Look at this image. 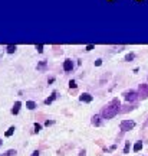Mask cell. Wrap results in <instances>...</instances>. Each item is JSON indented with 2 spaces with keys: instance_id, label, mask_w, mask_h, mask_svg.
<instances>
[{
  "instance_id": "ac0fdd59",
  "label": "cell",
  "mask_w": 148,
  "mask_h": 156,
  "mask_svg": "<svg viewBox=\"0 0 148 156\" xmlns=\"http://www.w3.org/2000/svg\"><path fill=\"white\" fill-rule=\"evenodd\" d=\"M33 127H35V130H33L35 133H39V132L42 130V126H40L39 123H35V126H33Z\"/></svg>"
},
{
  "instance_id": "7a4b0ae2",
  "label": "cell",
  "mask_w": 148,
  "mask_h": 156,
  "mask_svg": "<svg viewBox=\"0 0 148 156\" xmlns=\"http://www.w3.org/2000/svg\"><path fill=\"white\" fill-rule=\"evenodd\" d=\"M135 127V121L134 120H122L121 124H119V129L122 132H129Z\"/></svg>"
},
{
  "instance_id": "52a82bcc",
  "label": "cell",
  "mask_w": 148,
  "mask_h": 156,
  "mask_svg": "<svg viewBox=\"0 0 148 156\" xmlns=\"http://www.w3.org/2000/svg\"><path fill=\"white\" fill-rule=\"evenodd\" d=\"M20 107H22V103L20 101H16L14 104H13V109H12V114H19V111H20Z\"/></svg>"
},
{
  "instance_id": "6da1fadb",
  "label": "cell",
  "mask_w": 148,
  "mask_h": 156,
  "mask_svg": "<svg viewBox=\"0 0 148 156\" xmlns=\"http://www.w3.org/2000/svg\"><path fill=\"white\" fill-rule=\"evenodd\" d=\"M119 111H121V101H119L118 98H112L111 101L104 107V110H102V113H101V117L109 120V118L116 116Z\"/></svg>"
},
{
  "instance_id": "5bb4252c",
  "label": "cell",
  "mask_w": 148,
  "mask_h": 156,
  "mask_svg": "<svg viewBox=\"0 0 148 156\" xmlns=\"http://www.w3.org/2000/svg\"><path fill=\"white\" fill-rule=\"evenodd\" d=\"M135 59V54L134 52H131V54H128L127 56H125V61L127 62H131V61H134Z\"/></svg>"
},
{
  "instance_id": "30bf717a",
  "label": "cell",
  "mask_w": 148,
  "mask_h": 156,
  "mask_svg": "<svg viewBox=\"0 0 148 156\" xmlns=\"http://www.w3.org/2000/svg\"><path fill=\"white\" fill-rule=\"evenodd\" d=\"M46 67H47V62H46V61H40V62L37 64V71H45Z\"/></svg>"
},
{
  "instance_id": "d4e9b609",
  "label": "cell",
  "mask_w": 148,
  "mask_h": 156,
  "mask_svg": "<svg viewBox=\"0 0 148 156\" xmlns=\"http://www.w3.org/2000/svg\"><path fill=\"white\" fill-rule=\"evenodd\" d=\"M47 82H49V84H52V82H55V78L52 77V78H49V79H47Z\"/></svg>"
},
{
  "instance_id": "d6986e66",
  "label": "cell",
  "mask_w": 148,
  "mask_h": 156,
  "mask_svg": "<svg viewBox=\"0 0 148 156\" xmlns=\"http://www.w3.org/2000/svg\"><path fill=\"white\" fill-rule=\"evenodd\" d=\"M76 87H78L76 81H75V79H71V81H69V88H76Z\"/></svg>"
},
{
  "instance_id": "7c38bea8",
  "label": "cell",
  "mask_w": 148,
  "mask_h": 156,
  "mask_svg": "<svg viewBox=\"0 0 148 156\" xmlns=\"http://www.w3.org/2000/svg\"><path fill=\"white\" fill-rule=\"evenodd\" d=\"M16 49H17V46H16V45H7V48H6L7 54H14V52H16Z\"/></svg>"
},
{
  "instance_id": "2e32d148",
  "label": "cell",
  "mask_w": 148,
  "mask_h": 156,
  "mask_svg": "<svg viewBox=\"0 0 148 156\" xmlns=\"http://www.w3.org/2000/svg\"><path fill=\"white\" fill-rule=\"evenodd\" d=\"M16 153H17V152H16L14 149H9L7 152H4L1 156H16Z\"/></svg>"
},
{
  "instance_id": "ffe728a7",
  "label": "cell",
  "mask_w": 148,
  "mask_h": 156,
  "mask_svg": "<svg viewBox=\"0 0 148 156\" xmlns=\"http://www.w3.org/2000/svg\"><path fill=\"white\" fill-rule=\"evenodd\" d=\"M35 48H36V51L39 52V54H42V52H43V45H40V43H39V45H35Z\"/></svg>"
},
{
  "instance_id": "484cf974",
  "label": "cell",
  "mask_w": 148,
  "mask_h": 156,
  "mask_svg": "<svg viewBox=\"0 0 148 156\" xmlns=\"http://www.w3.org/2000/svg\"><path fill=\"white\" fill-rule=\"evenodd\" d=\"M86 155V152H85V150H81V152H79V156H85Z\"/></svg>"
},
{
  "instance_id": "e0dca14e",
  "label": "cell",
  "mask_w": 148,
  "mask_h": 156,
  "mask_svg": "<svg viewBox=\"0 0 148 156\" xmlns=\"http://www.w3.org/2000/svg\"><path fill=\"white\" fill-rule=\"evenodd\" d=\"M131 149V143L129 142H125V148H124V153H128Z\"/></svg>"
},
{
  "instance_id": "9a60e30c",
  "label": "cell",
  "mask_w": 148,
  "mask_h": 156,
  "mask_svg": "<svg viewBox=\"0 0 148 156\" xmlns=\"http://www.w3.org/2000/svg\"><path fill=\"white\" fill-rule=\"evenodd\" d=\"M141 149H142V142H137L134 145V152H140Z\"/></svg>"
},
{
  "instance_id": "8992f818",
  "label": "cell",
  "mask_w": 148,
  "mask_h": 156,
  "mask_svg": "<svg viewBox=\"0 0 148 156\" xmlns=\"http://www.w3.org/2000/svg\"><path fill=\"white\" fill-rule=\"evenodd\" d=\"M79 100H81L82 103H91V101L94 100V97H92L89 93H82V94L79 95Z\"/></svg>"
},
{
  "instance_id": "4316f807",
  "label": "cell",
  "mask_w": 148,
  "mask_h": 156,
  "mask_svg": "<svg viewBox=\"0 0 148 156\" xmlns=\"http://www.w3.org/2000/svg\"><path fill=\"white\" fill-rule=\"evenodd\" d=\"M32 156H39V150H35V152L32 153Z\"/></svg>"
},
{
  "instance_id": "3957f363",
  "label": "cell",
  "mask_w": 148,
  "mask_h": 156,
  "mask_svg": "<svg viewBox=\"0 0 148 156\" xmlns=\"http://www.w3.org/2000/svg\"><path fill=\"white\" fill-rule=\"evenodd\" d=\"M124 98H125L127 101H135V100L138 98V93L134 91V90L125 91V93H124Z\"/></svg>"
},
{
  "instance_id": "cb8c5ba5",
  "label": "cell",
  "mask_w": 148,
  "mask_h": 156,
  "mask_svg": "<svg viewBox=\"0 0 148 156\" xmlns=\"http://www.w3.org/2000/svg\"><path fill=\"white\" fill-rule=\"evenodd\" d=\"M94 49V45H86V51H92Z\"/></svg>"
},
{
  "instance_id": "7402d4cb",
  "label": "cell",
  "mask_w": 148,
  "mask_h": 156,
  "mask_svg": "<svg viewBox=\"0 0 148 156\" xmlns=\"http://www.w3.org/2000/svg\"><path fill=\"white\" fill-rule=\"evenodd\" d=\"M53 123H55L53 120H46V121H45V126H47V127H49V126H52Z\"/></svg>"
},
{
  "instance_id": "44dd1931",
  "label": "cell",
  "mask_w": 148,
  "mask_h": 156,
  "mask_svg": "<svg viewBox=\"0 0 148 156\" xmlns=\"http://www.w3.org/2000/svg\"><path fill=\"white\" fill-rule=\"evenodd\" d=\"M102 65V59L101 58H98L96 61H95V67H101Z\"/></svg>"
},
{
  "instance_id": "ba28073f",
  "label": "cell",
  "mask_w": 148,
  "mask_h": 156,
  "mask_svg": "<svg viewBox=\"0 0 148 156\" xmlns=\"http://www.w3.org/2000/svg\"><path fill=\"white\" fill-rule=\"evenodd\" d=\"M56 97H58V93H56V91H53V93L50 94V97L45 100V104H46V106H49V104H50L53 100H56Z\"/></svg>"
},
{
  "instance_id": "603a6c76",
  "label": "cell",
  "mask_w": 148,
  "mask_h": 156,
  "mask_svg": "<svg viewBox=\"0 0 148 156\" xmlns=\"http://www.w3.org/2000/svg\"><path fill=\"white\" fill-rule=\"evenodd\" d=\"M124 48H125V46H122V45H121V46H114V49H115V51H118V52H119V51H122Z\"/></svg>"
},
{
  "instance_id": "f1b7e54d",
  "label": "cell",
  "mask_w": 148,
  "mask_h": 156,
  "mask_svg": "<svg viewBox=\"0 0 148 156\" xmlns=\"http://www.w3.org/2000/svg\"><path fill=\"white\" fill-rule=\"evenodd\" d=\"M0 146H1V139H0Z\"/></svg>"
},
{
  "instance_id": "8fae6325",
  "label": "cell",
  "mask_w": 148,
  "mask_h": 156,
  "mask_svg": "<svg viewBox=\"0 0 148 156\" xmlns=\"http://www.w3.org/2000/svg\"><path fill=\"white\" fill-rule=\"evenodd\" d=\"M14 130H16V127H14V126H10V127H9V129L6 130L4 136H6V137H10V136H12V134L14 133Z\"/></svg>"
},
{
  "instance_id": "277c9868",
  "label": "cell",
  "mask_w": 148,
  "mask_h": 156,
  "mask_svg": "<svg viewBox=\"0 0 148 156\" xmlns=\"http://www.w3.org/2000/svg\"><path fill=\"white\" fill-rule=\"evenodd\" d=\"M138 95L141 98H148V84H140V87H138Z\"/></svg>"
},
{
  "instance_id": "5b68a950",
  "label": "cell",
  "mask_w": 148,
  "mask_h": 156,
  "mask_svg": "<svg viewBox=\"0 0 148 156\" xmlns=\"http://www.w3.org/2000/svg\"><path fill=\"white\" fill-rule=\"evenodd\" d=\"M74 67L75 65H74V61H72V59L68 58V59L63 61V71H65V72H72Z\"/></svg>"
},
{
  "instance_id": "4fadbf2b",
  "label": "cell",
  "mask_w": 148,
  "mask_h": 156,
  "mask_svg": "<svg viewBox=\"0 0 148 156\" xmlns=\"http://www.w3.org/2000/svg\"><path fill=\"white\" fill-rule=\"evenodd\" d=\"M26 107H28L29 110H35L37 106H36V103H35V101H26Z\"/></svg>"
},
{
  "instance_id": "f546056e",
  "label": "cell",
  "mask_w": 148,
  "mask_h": 156,
  "mask_svg": "<svg viewBox=\"0 0 148 156\" xmlns=\"http://www.w3.org/2000/svg\"><path fill=\"white\" fill-rule=\"evenodd\" d=\"M138 1H141V0H138Z\"/></svg>"
},
{
  "instance_id": "9c48e42d",
  "label": "cell",
  "mask_w": 148,
  "mask_h": 156,
  "mask_svg": "<svg viewBox=\"0 0 148 156\" xmlns=\"http://www.w3.org/2000/svg\"><path fill=\"white\" fill-rule=\"evenodd\" d=\"M92 124L94 126H101V116L99 114H95V116H92Z\"/></svg>"
},
{
  "instance_id": "83f0119b",
  "label": "cell",
  "mask_w": 148,
  "mask_h": 156,
  "mask_svg": "<svg viewBox=\"0 0 148 156\" xmlns=\"http://www.w3.org/2000/svg\"><path fill=\"white\" fill-rule=\"evenodd\" d=\"M115 148H116V145H112L111 148H109V150H115Z\"/></svg>"
}]
</instances>
